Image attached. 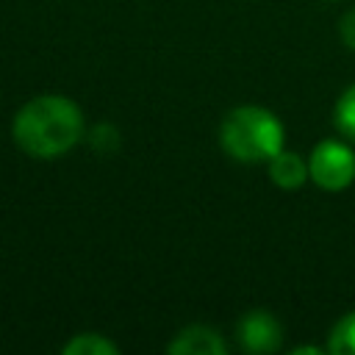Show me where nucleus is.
<instances>
[{
    "mask_svg": "<svg viewBox=\"0 0 355 355\" xmlns=\"http://www.w3.org/2000/svg\"><path fill=\"white\" fill-rule=\"evenodd\" d=\"M308 175L324 191H344L355 180V150L338 139H322L308 155Z\"/></svg>",
    "mask_w": 355,
    "mask_h": 355,
    "instance_id": "nucleus-3",
    "label": "nucleus"
},
{
    "mask_svg": "<svg viewBox=\"0 0 355 355\" xmlns=\"http://www.w3.org/2000/svg\"><path fill=\"white\" fill-rule=\"evenodd\" d=\"M266 169H269V180L286 191L300 189V186H305V180H311L308 161H302V155H297V153H288L286 147L275 158L266 161Z\"/></svg>",
    "mask_w": 355,
    "mask_h": 355,
    "instance_id": "nucleus-6",
    "label": "nucleus"
},
{
    "mask_svg": "<svg viewBox=\"0 0 355 355\" xmlns=\"http://www.w3.org/2000/svg\"><path fill=\"white\" fill-rule=\"evenodd\" d=\"M166 352L169 355H225L227 341L222 338L219 330L208 324H189L166 344Z\"/></svg>",
    "mask_w": 355,
    "mask_h": 355,
    "instance_id": "nucleus-5",
    "label": "nucleus"
},
{
    "mask_svg": "<svg viewBox=\"0 0 355 355\" xmlns=\"http://www.w3.org/2000/svg\"><path fill=\"white\" fill-rule=\"evenodd\" d=\"M291 355H322V347H316V344H302V347H294Z\"/></svg>",
    "mask_w": 355,
    "mask_h": 355,
    "instance_id": "nucleus-12",
    "label": "nucleus"
},
{
    "mask_svg": "<svg viewBox=\"0 0 355 355\" xmlns=\"http://www.w3.org/2000/svg\"><path fill=\"white\" fill-rule=\"evenodd\" d=\"M327 352L333 355H355V311L341 316L330 336H327Z\"/></svg>",
    "mask_w": 355,
    "mask_h": 355,
    "instance_id": "nucleus-8",
    "label": "nucleus"
},
{
    "mask_svg": "<svg viewBox=\"0 0 355 355\" xmlns=\"http://www.w3.org/2000/svg\"><path fill=\"white\" fill-rule=\"evenodd\" d=\"M338 33H341V42L355 50V8H349L341 19H338Z\"/></svg>",
    "mask_w": 355,
    "mask_h": 355,
    "instance_id": "nucleus-11",
    "label": "nucleus"
},
{
    "mask_svg": "<svg viewBox=\"0 0 355 355\" xmlns=\"http://www.w3.org/2000/svg\"><path fill=\"white\" fill-rule=\"evenodd\" d=\"M236 341L250 355H269V352L280 349L283 327H280L277 316H272L269 311L252 308L236 322Z\"/></svg>",
    "mask_w": 355,
    "mask_h": 355,
    "instance_id": "nucleus-4",
    "label": "nucleus"
},
{
    "mask_svg": "<svg viewBox=\"0 0 355 355\" xmlns=\"http://www.w3.org/2000/svg\"><path fill=\"white\" fill-rule=\"evenodd\" d=\"M86 136L83 111L64 94H39L19 105L11 119L14 144L31 158H61Z\"/></svg>",
    "mask_w": 355,
    "mask_h": 355,
    "instance_id": "nucleus-1",
    "label": "nucleus"
},
{
    "mask_svg": "<svg viewBox=\"0 0 355 355\" xmlns=\"http://www.w3.org/2000/svg\"><path fill=\"white\" fill-rule=\"evenodd\" d=\"M333 122H336V128L344 139L355 141V83H349L338 94L336 108H333Z\"/></svg>",
    "mask_w": 355,
    "mask_h": 355,
    "instance_id": "nucleus-9",
    "label": "nucleus"
},
{
    "mask_svg": "<svg viewBox=\"0 0 355 355\" xmlns=\"http://www.w3.org/2000/svg\"><path fill=\"white\" fill-rule=\"evenodd\" d=\"M61 352L64 355H116L119 347L103 333H78L61 347Z\"/></svg>",
    "mask_w": 355,
    "mask_h": 355,
    "instance_id": "nucleus-7",
    "label": "nucleus"
},
{
    "mask_svg": "<svg viewBox=\"0 0 355 355\" xmlns=\"http://www.w3.org/2000/svg\"><path fill=\"white\" fill-rule=\"evenodd\" d=\"M89 141H92V147L100 150V153H114V150L119 147V133H116V128H114L111 122H103V125L92 128Z\"/></svg>",
    "mask_w": 355,
    "mask_h": 355,
    "instance_id": "nucleus-10",
    "label": "nucleus"
},
{
    "mask_svg": "<svg viewBox=\"0 0 355 355\" xmlns=\"http://www.w3.org/2000/svg\"><path fill=\"white\" fill-rule=\"evenodd\" d=\"M222 150L241 164H266L286 144V130L277 114L263 105H236L219 125Z\"/></svg>",
    "mask_w": 355,
    "mask_h": 355,
    "instance_id": "nucleus-2",
    "label": "nucleus"
}]
</instances>
